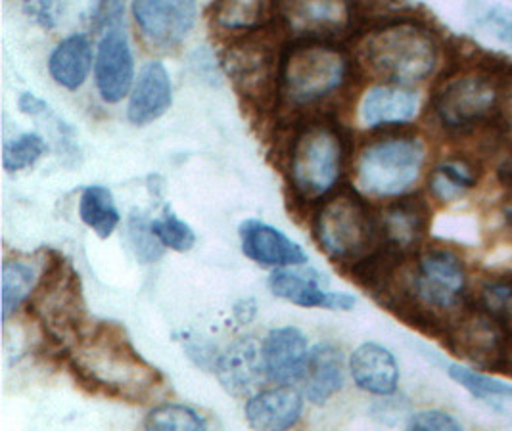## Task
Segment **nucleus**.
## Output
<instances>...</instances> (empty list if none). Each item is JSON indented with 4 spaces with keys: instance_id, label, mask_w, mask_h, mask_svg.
Wrapping results in <instances>:
<instances>
[{
    "instance_id": "nucleus-5",
    "label": "nucleus",
    "mask_w": 512,
    "mask_h": 431,
    "mask_svg": "<svg viewBox=\"0 0 512 431\" xmlns=\"http://www.w3.org/2000/svg\"><path fill=\"white\" fill-rule=\"evenodd\" d=\"M422 163L424 146L419 138L378 140L359 156L357 186L369 196L396 198L417 182Z\"/></svg>"
},
{
    "instance_id": "nucleus-34",
    "label": "nucleus",
    "mask_w": 512,
    "mask_h": 431,
    "mask_svg": "<svg viewBox=\"0 0 512 431\" xmlns=\"http://www.w3.org/2000/svg\"><path fill=\"white\" fill-rule=\"evenodd\" d=\"M407 431H465V428L449 412L422 410L411 418Z\"/></svg>"
},
{
    "instance_id": "nucleus-36",
    "label": "nucleus",
    "mask_w": 512,
    "mask_h": 431,
    "mask_svg": "<svg viewBox=\"0 0 512 431\" xmlns=\"http://www.w3.org/2000/svg\"><path fill=\"white\" fill-rule=\"evenodd\" d=\"M25 12L43 27H52L58 22L60 6L56 2H31V4H25Z\"/></svg>"
},
{
    "instance_id": "nucleus-2",
    "label": "nucleus",
    "mask_w": 512,
    "mask_h": 431,
    "mask_svg": "<svg viewBox=\"0 0 512 431\" xmlns=\"http://www.w3.org/2000/svg\"><path fill=\"white\" fill-rule=\"evenodd\" d=\"M363 60L390 85H407L428 77L438 62L432 35L411 20L384 23L361 45Z\"/></svg>"
},
{
    "instance_id": "nucleus-17",
    "label": "nucleus",
    "mask_w": 512,
    "mask_h": 431,
    "mask_svg": "<svg viewBox=\"0 0 512 431\" xmlns=\"http://www.w3.org/2000/svg\"><path fill=\"white\" fill-rule=\"evenodd\" d=\"M215 372L229 393L236 397L250 395L265 376L261 349L252 338L234 341L217 357Z\"/></svg>"
},
{
    "instance_id": "nucleus-29",
    "label": "nucleus",
    "mask_w": 512,
    "mask_h": 431,
    "mask_svg": "<svg viewBox=\"0 0 512 431\" xmlns=\"http://www.w3.org/2000/svg\"><path fill=\"white\" fill-rule=\"evenodd\" d=\"M127 238H129L131 250L135 251V257L142 265H150V263H156L158 259H162L165 246L154 234L152 221H148L142 211L131 213L129 223H127Z\"/></svg>"
},
{
    "instance_id": "nucleus-4",
    "label": "nucleus",
    "mask_w": 512,
    "mask_h": 431,
    "mask_svg": "<svg viewBox=\"0 0 512 431\" xmlns=\"http://www.w3.org/2000/svg\"><path fill=\"white\" fill-rule=\"evenodd\" d=\"M348 75L342 50L325 43H303L286 52L280 66V91L294 104H313L338 91Z\"/></svg>"
},
{
    "instance_id": "nucleus-24",
    "label": "nucleus",
    "mask_w": 512,
    "mask_h": 431,
    "mask_svg": "<svg viewBox=\"0 0 512 431\" xmlns=\"http://www.w3.org/2000/svg\"><path fill=\"white\" fill-rule=\"evenodd\" d=\"M279 10L300 31L342 29L350 18V6L342 2H292Z\"/></svg>"
},
{
    "instance_id": "nucleus-22",
    "label": "nucleus",
    "mask_w": 512,
    "mask_h": 431,
    "mask_svg": "<svg viewBox=\"0 0 512 431\" xmlns=\"http://www.w3.org/2000/svg\"><path fill=\"white\" fill-rule=\"evenodd\" d=\"M447 374L461 386L465 387L470 395H474L478 401L488 405L489 409L507 420H512V384L503 380L491 378L488 374L470 370L461 364L449 363Z\"/></svg>"
},
{
    "instance_id": "nucleus-10",
    "label": "nucleus",
    "mask_w": 512,
    "mask_h": 431,
    "mask_svg": "<svg viewBox=\"0 0 512 431\" xmlns=\"http://www.w3.org/2000/svg\"><path fill=\"white\" fill-rule=\"evenodd\" d=\"M325 274L315 269H280L271 274V292L300 307H321L330 311H351L357 299L344 292H330Z\"/></svg>"
},
{
    "instance_id": "nucleus-6",
    "label": "nucleus",
    "mask_w": 512,
    "mask_h": 431,
    "mask_svg": "<svg viewBox=\"0 0 512 431\" xmlns=\"http://www.w3.org/2000/svg\"><path fill=\"white\" fill-rule=\"evenodd\" d=\"M344 146L334 127L313 123L300 131L292 146L290 177L303 198H321L340 177Z\"/></svg>"
},
{
    "instance_id": "nucleus-7",
    "label": "nucleus",
    "mask_w": 512,
    "mask_h": 431,
    "mask_svg": "<svg viewBox=\"0 0 512 431\" xmlns=\"http://www.w3.org/2000/svg\"><path fill=\"white\" fill-rule=\"evenodd\" d=\"M501 98L495 79L476 71L449 81L432 104L443 127L466 135L480 131L501 112Z\"/></svg>"
},
{
    "instance_id": "nucleus-9",
    "label": "nucleus",
    "mask_w": 512,
    "mask_h": 431,
    "mask_svg": "<svg viewBox=\"0 0 512 431\" xmlns=\"http://www.w3.org/2000/svg\"><path fill=\"white\" fill-rule=\"evenodd\" d=\"M96 87L104 102L123 100L135 81V60L127 35L117 27L104 33L94 62Z\"/></svg>"
},
{
    "instance_id": "nucleus-23",
    "label": "nucleus",
    "mask_w": 512,
    "mask_h": 431,
    "mask_svg": "<svg viewBox=\"0 0 512 431\" xmlns=\"http://www.w3.org/2000/svg\"><path fill=\"white\" fill-rule=\"evenodd\" d=\"M482 177L478 159L449 158L440 163L430 175V190L442 202H453L472 190Z\"/></svg>"
},
{
    "instance_id": "nucleus-12",
    "label": "nucleus",
    "mask_w": 512,
    "mask_h": 431,
    "mask_svg": "<svg viewBox=\"0 0 512 431\" xmlns=\"http://www.w3.org/2000/svg\"><path fill=\"white\" fill-rule=\"evenodd\" d=\"M307 359V338L296 326H280L271 330L261 345L265 378L282 386L302 380Z\"/></svg>"
},
{
    "instance_id": "nucleus-21",
    "label": "nucleus",
    "mask_w": 512,
    "mask_h": 431,
    "mask_svg": "<svg viewBox=\"0 0 512 431\" xmlns=\"http://www.w3.org/2000/svg\"><path fill=\"white\" fill-rule=\"evenodd\" d=\"M93 66V45L83 33L71 35L54 48L48 60L52 79L64 89L77 91L89 77Z\"/></svg>"
},
{
    "instance_id": "nucleus-25",
    "label": "nucleus",
    "mask_w": 512,
    "mask_h": 431,
    "mask_svg": "<svg viewBox=\"0 0 512 431\" xmlns=\"http://www.w3.org/2000/svg\"><path fill=\"white\" fill-rule=\"evenodd\" d=\"M273 60L265 46H242L229 54V71L244 94L259 96L271 79Z\"/></svg>"
},
{
    "instance_id": "nucleus-31",
    "label": "nucleus",
    "mask_w": 512,
    "mask_h": 431,
    "mask_svg": "<svg viewBox=\"0 0 512 431\" xmlns=\"http://www.w3.org/2000/svg\"><path fill=\"white\" fill-rule=\"evenodd\" d=\"M472 10V22L480 31L512 46V8L503 4H474Z\"/></svg>"
},
{
    "instance_id": "nucleus-11",
    "label": "nucleus",
    "mask_w": 512,
    "mask_h": 431,
    "mask_svg": "<svg viewBox=\"0 0 512 431\" xmlns=\"http://www.w3.org/2000/svg\"><path fill=\"white\" fill-rule=\"evenodd\" d=\"M196 4L194 2H167V0H142L133 2V14L140 25L144 37L152 45H179L196 23Z\"/></svg>"
},
{
    "instance_id": "nucleus-13",
    "label": "nucleus",
    "mask_w": 512,
    "mask_h": 431,
    "mask_svg": "<svg viewBox=\"0 0 512 431\" xmlns=\"http://www.w3.org/2000/svg\"><path fill=\"white\" fill-rule=\"evenodd\" d=\"M382 244L411 255L430 227V207L419 196L399 198L378 217Z\"/></svg>"
},
{
    "instance_id": "nucleus-38",
    "label": "nucleus",
    "mask_w": 512,
    "mask_h": 431,
    "mask_svg": "<svg viewBox=\"0 0 512 431\" xmlns=\"http://www.w3.org/2000/svg\"><path fill=\"white\" fill-rule=\"evenodd\" d=\"M505 219H507L509 227H512V205L511 207H507V209H505Z\"/></svg>"
},
{
    "instance_id": "nucleus-35",
    "label": "nucleus",
    "mask_w": 512,
    "mask_h": 431,
    "mask_svg": "<svg viewBox=\"0 0 512 431\" xmlns=\"http://www.w3.org/2000/svg\"><path fill=\"white\" fill-rule=\"evenodd\" d=\"M123 12H125V8L119 2H102L96 8L93 20L98 29L108 27V31H110V29H117V25L123 18Z\"/></svg>"
},
{
    "instance_id": "nucleus-27",
    "label": "nucleus",
    "mask_w": 512,
    "mask_h": 431,
    "mask_svg": "<svg viewBox=\"0 0 512 431\" xmlns=\"http://www.w3.org/2000/svg\"><path fill=\"white\" fill-rule=\"evenodd\" d=\"M37 273L24 261H6L2 265V318L8 320L31 295Z\"/></svg>"
},
{
    "instance_id": "nucleus-15",
    "label": "nucleus",
    "mask_w": 512,
    "mask_h": 431,
    "mask_svg": "<svg viewBox=\"0 0 512 431\" xmlns=\"http://www.w3.org/2000/svg\"><path fill=\"white\" fill-rule=\"evenodd\" d=\"M302 410V393L292 386H279L252 395L244 414L256 431H288L298 424Z\"/></svg>"
},
{
    "instance_id": "nucleus-32",
    "label": "nucleus",
    "mask_w": 512,
    "mask_h": 431,
    "mask_svg": "<svg viewBox=\"0 0 512 431\" xmlns=\"http://www.w3.org/2000/svg\"><path fill=\"white\" fill-rule=\"evenodd\" d=\"M154 234L165 248L173 251H190L196 244V234L183 219H179L169 207L163 209L162 217L152 221Z\"/></svg>"
},
{
    "instance_id": "nucleus-14",
    "label": "nucleus",
    "mask_w": 512,
    "mask_h": 431,
    "mask_svg": "<svg viewBox=\"0 0 512 431\" xmlns=\"http://www.w3.org/2000/svg\"><path fill=\"white\" fill-rule=\"evenodd\" d=\"M240 242L246 257L265 267H296L307 263V253L279 228L259 219L240 225Z\"/></svg>"
},
{
    "instance_id": "nucleus-8",
    "label": "nucleus",
    "mask_w": 512,
    "mask_h": 431,
    "mask_svg": "<svg viewBox=\"0 0 512 431\" xmlns=\"http://www.w3.org/2000/svg\"><path fill=\"white\" fill-rule=\"evenodd\" d=\"M33 309L58 340H66L79 328L85 309L79 274L71 269L70 263L62 259L52 261L39 284Z\"/></svg>"
},
{
    "instance_id": "nucleus-28",
    "label": "nucleus",
    "mask_w": 512,
    "mask_h": 431,
    "mask_svg": "<svg viewBox=\"0 0 512 431\" xmlns=\"http://www.w3.org/2000/svg\"><path fill=\"white\" fill-rule=\"evenodd\" d=\"M144 431H208V428L196 410L167 403L156 407L146 416Z\"/></svg>"
},
{
    "instance_id": "nucleus-33",
    "label": "nucleus",
    "mask_w": 512,
    "mask_h": 431,
    "mask_svg": "<svg viewBox=\"0 0 512 431\" xmlns=\"http://www.w3.org/2000/svg\"><path fill=\"white\" fill-rule=\"evenodd\" d=\"M269 10L271 6L261 2H223L215 8V18L227 29H252Z\"/></svg>"
},
{
    "instance_id": "nucleus-30",
    "label": "nucleus",
    "mask_w": 512,
    "mask_h": 431,
    "mask_svg": "<svg viewBox=\"0 0 512 431\" xmlns=\"http://www.w3.org/2000/svg\"><path fill=\"white\" fill-rule=\"evenodd\" d=\"M48 146L45 138L37 133H24L4 146L2 165L6 171H22L43 158Z\"/></svg>"
},
{
    "instance_id": "nucleus-1",
    "label": "nucleus",
    "mask_w": 512,
    "mask_h": 431,
    "mask_svg": "<svg viewBox=\"0 0 512 431\" xmlns=\"http://www.w3.org/2000/svg\"><path fill=\"white\" fill-rule=\"evenodd\" d=\"M71 364L85 384L129 401L146 399L162 384V374L146 363L125 332L112 324L98 326L79 341L71 353Z\"/></svg>"
},
{
    "instance_id": "nucleus-19",
    "label": "nucleus",
    "mask_w": 512,
    "mask_h": 431,
    "mask_svg": "<svg viewBox=\"0 0 512 431\" xmlns=\"http://www.w3.org/2000/svg\"><path fill=\"white\" fill-rule=\"evenodd\" d=\"M419 112L417 92L403 85H376L361 102V119L369 127L399 125L411 121Z\"/></svg>"
},
{
    "instance_id": "nucleus-16",
    "label": "nucleus",
    "mask_w": 512,
    "mask_h": 431,
    "mask_svg": "<svg viewBox=\"0 0 512 431\" xmlns=\"http://www.w3.org/2000/svg\"><path fill=\"white\" fill-rule=\"evenodd\" d=\"M173 102L169 71L162 62H148L140 69L139 79L131 92L127 115L133 125H148L160 119Z\"/></svg>"
},
{
    "instance_id": "nucleus-20",
    "label": "nucleus",
    "mask_w": 512,
    "mask_h": 431,
    "mask_svg": "<svg viewBox=\"0 0 512 431\" xmlns=\"http://www.w3.org/2000/svg\"><path fill=\"white\" fill-rule=\"evenodd\" d=\"M303 393L315 405H325L344 387V357L334 345L325 343L309 351L302 374Z\"/></svg>"
},
{
    "instance_id": "nucleus-3",
    "label": "nucleus",
    "mask_w": 512,
    "mask_h": 431,
    "mask_svg": "<svg viewBox=\"0 0 512 431\" xmlns=\"http://www.w3.org/2000/svg\"><path fill=\"white\" fill-rule=\"evenodd\" d=\"M313 234L326 255L340 265L353 267L380 244L378 217L353 194L330 198L315 215Z\"/></svg>"
},
{
    "instance_id": "nucleus-26",
    "label": "nucleus",
    "mask_w": 512,
    "mask_h": 431,
    "mask_svg": "<svg viewBox=\"0 0 512 431\" xmlns=\"http://www.w3.org/2000/svg\"><path fill=\"white\" fill-rule=\"evenodd\" d=\"M79 215H81V221L87 227L93 228L94 234L102 240L112 236L121 219L114 194L100 184L87 186L83 190L79 200Z\"/></svg>"
},
{
    "instance_id": "nucleus-37",
    "label": "nucleus",
    "mask_w": 512,
    "mask_h": 431,
    "mask_svg": "<svg viewBox=\"0 0 512 431\" xmlns=\"http://www.w3.org/2000/svg\"><path fill=\"white\" fill-rule=\"evenodd\" d=\"M18 106L22 110V114L31 115V117H39V115H45L50 112L47 102L41 100L39 96L31 94V92H24L18 100Z\"/></svg>"
},
{
    "instance_id": "nucleus-18",
    "label": "nucleus",
    "mask_w": 512,
    "mask_h": 431,
    "mask_svg": "<svg viewBox=\"0 0 512 431\" xmlns=\"http://www.w3.org/2000/svg\"><path fill=\"white\" fill-rule=\"evenodd\" d=\"M353 382L363 391L388 397L394 395L399 384V366L392 351L378 343L359 345L350 359Z\"/></svg>"
}]
</instances>
